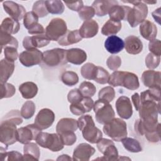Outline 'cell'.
<instances>
[{"instance_id":"1","label":"cell","mask_w":161,"mask_h":161,"mask_svg":"<svg viewBox=\"0 0 161 161\" xmlns=\"http://www.w3.org/2000/svg\"><path fill=\"white\" fill-rule=\"evenodd\" d=\"M78 128L83 138L91 143H96L103 138L102 131L96 127L92 117L89 114L81 116L77 120Z\"/></svg>"},{"instance_id":"2","label":"cell","mask_w":161,"mask_h":161,"mask_svg":"<svg viewBox=\"0 0 161 161\" xmlns=\"http://www.w3.org/2000/svg\"><path fill=\"white\" fill-rule=\"evenodd\" d=\"M135 132L152 143H158L160 140V124L154 121H143L140 118L135 122Z\"/></svg>"},{"instance_id":"3","label":"cell","mask_w":161,"mask_h":161,"mask_svg":"<svg viewBox=\"0 0 161 161\" xmlns=\"http://www.w3.org/2000/svg\"><path fill=\"white\" fill-rule=\"evenodd\" d=\"M108 83L113 87L123 86L129 90H136L140 86L137 75L132 72L125 71L113 72L109 75Z\"/></svg>"},{"instance_id":"4","label":"cell","mask_w":161,"mask_h":161,"mask_svg":"<svg viewBox=\"0 0 161 161\" xmlns=\"http://www.w3.org/2000/svg\"><path fill=\"white\" fill-rule=\"evenodd\" d=\"M103 131L114 141L120 142L127 136L126 123L120 118H114L111 121L104 125Z\"/></svg>"},{"instance_id":"5","label":"cell","mask_w":161,"mask_h":161,"mask_svg":"<svg viewBox=\"0 0 161 161\" xmlns=\"http://www.w3.org/2000/svg\"><path fill=\"white\" fill-rule=\"evenodd\" d=\"M123 2L133 4V7L130 11L126 19L131 27H136L145 20L148 14V7L146 4L141 1H123Z\"/></svg>"},{"instance_id":"6","label":"cell","mask_w":161,"mask_h":161,"mask_svg":"<svg viewBox=\"0 0 161 161\" xmlns=\"http://www.w3.org/2000/svg\"><path fill=\"white\" fill-rule=\"evenodd\" d=\"M96 121L102 125H105L114 118V111L112 106L107 101L98 99L93 105Z\"/></svg>"},{"instance_id":"7","label":"cell","mask_w":161,"mask_h":161,"mask_svg":"<svg viewBox=\"0 0 161 161\" xmlns=\"http://www.w3.org/2000/svg\"><path fill=\"white\" fill-rule=\"evenodd\" d=\"M36 143L42 148L52 152H58L64 148V144L58 133L40 132L35 140Z\"/></svg>"},{"instance_id":"8","label":"cell","mask_w":161,"mask_h":161,"mask_svg":"<svg viewBox=\"0 0 161 161\" xmlns=\"http://www.w3.org/2000/svg\"><path fill=\"white\" fill-rule=\"evenodd\" d=\"M43 63L49 67H57L67 64L66 50L56 48L43 53Z\"/></svg>"},{"instance_id":"9","label":"cell","mask_w":161,"mask_h":161,"mask_svg":"<svg viewBox=\"0 0 161 161\" xmlns=\"http://www.w3.org/2000/svg\"><path fill=\"white\" fill-rule=\"evenodd\" d=\"M160 102L147 100L140 101L138 109L140 118L144 121H158V114L160 113Z\"/></svg>"},{"instance_id":"10","label":"cell","mask_w":161,"mask_h":161,"mask_svg":"<svg viewBox=\"0 0 161 161\" xmlns=\"http://www.w3.org/2000/svg\"><path fill=\"white\" fill-rule=\"evenodd\" d=\"M65 21L60 18H53L45 28V35L52 41H58L67 31Z\"/></svg>"},{"instance_id":"11","label":"cell","mask_w":161,"mask_h":161,"mask_svg":"<svg viewBox=\"0 0 161 161\" xmlns=\"http://www.w3.org/2000/svg\"><path fill=\"white\" fill-rule=\"evenodd\" d=\"M0 141L6 147L14 144L17 140L16 125L7 121H1Z\"/></svg>"},{"instance_id":"12","label":"cell","mask_w":161,"mask_h":161,"mask_svg":"<svg viewBox=\"0 0 161 161\" xmlns=\"http://www.w3.org/2000/svg\"><path fill=\"white\" fill-rule=\"evenodd\" d=\"M96 143L97 149L104 155L101 158H96V160L100 159L108 161L118 160V152L112 140L102 138Z\"/></svg>"},{"instance_id":"13","label":"cell","mask_w":161,"mask_h":161,"mask_svg":"<svg viewBox=\"0 0 161 161\" xmlns=\"http://www.w3.org/2000/svg\"><path fill=\"white\" fill-rule=\"evenodd\" d=\"M19 60L25 67H32L42 62L43 53L37 48L26 50L19 55Z\"/></svg>"},{"instance_id":"14","label":"cell","mask_w":161,"mask_h":161,"mask_svg":"<svg viewBox=\"0 0 161 161\" xmlns=\"http://www.w3.org/2000/svg\"><path fill=\"white\" fill-rule=\"evenodd\" d=\"M40 132L41 130L35 124L28 125L17 129V140L20 143L26 144L35 140Z\"/></svg>"},{"instance_id":"15","label":"cell","mask_w":161,"mask_h":161,"mask_svg":"<svg viewBox=\"0 0 161 161\" xmlns=\"http://www.w3.org/2000/svg\"><path fill=\"white\" fill-rule=\"evenodd\" d=\"M55 120V114L48 108L42 109L35 119V123L41 130L51 126Z\"/></svg>"},{"instance_id":"16","label":"cell","mask_w":161,"mask_h":161,"mask_svg":"<svg viewBox=\"0 0 161 161\" xmlns=\"http://www.w3.org/2000/svg\"><path fill=\"white\" fill-rule=\"evenodd\" d=\"M50 42V40L45 33L36 35L32 36H25L23 40V46L26 50L42 48L47 46Z\"/></svg>"},{"instance_id":"17","label":"cell","mask_w":161,"mask_h":161,"mask_svg":"<svg viewBox=\"0 0 161 161\" xmlns=\"http://www.w3.org/2000/svg\"><path fill=\"white\" fill-rule=\"evenodd\" d=\"M3 8L11 18L19 21L24 18L26 14L25 8L21 4H19L12 1H6L3 3Z\"/></svg>"},{"instance_id":"18","label":"cell","mask_w":161,"mask_h":161,"mask_svg":"<svg viewBox=\"0 0 161 161\" xmlns=\"http://www.w3.org/2000/svg\"><path fill=\"white\" fill-rule=\"evenodd\" d=\"M115 106L118 114L123 119H129L133 114V108L129 97L122 96L116 101Z\"/></svg>"},{"instance_id":"19","label":"cell","mask_w":161,"mask_h":161,"mask_svg":"<svg viewBox=\"0 0 161 161\" xmlns=\"http://www.w3.org/2000/svg\"><path fill=\"white\" fill-rule=\"evenodd\" d=\"M96 150L91 145L86 143H82L78 145L74 150L73 160L88 161L94 155Z\"/></svg>"},{"instance_id":"20","label":"cell","mask_w":161,"mask_h":161,"mask_svg":"<svg viewBox=\"0 0 161 161\" xmlns=\"http://www.w3.org/2000/svg\"><path fill=\"white\" fill-rule=\"evenodd\" d=\"M93 105L94 101L91 97H83L79 102L71 104L69 109L72 114L76 116H81L86 113L91 111L93 108Z\"/></svg>"},{"instance_id":"21","label":"cell","mask_w":161,"mask_h":161,"mask_svg":"<svg viewBox=\"0 0 161 161\" xmlns=\"http://www.w3.org/2000/svg\"><path fill=\"white\" fill-rule=\"evenodd\" d=\"M160 72L153 70H145L142 75V81L145 86L149 88L160 87Z\"/></svg>"},{"instance_id":"22","label":"cell","mask_w":161,"mask_h":161,"mask_svg":"<svg viewBox=\"0 0 161 161\" xmlns=\"http://www.w3.org/2000/svg\"><path fill=\"white\" fill-rule=\"evenodd\" d=\"M99 30V25L94 19L84 21L79 31L82 38H90L96 36Z\"/></svg>"},{"instance_id":"23","label":"cell","mask_w":161,"mask_h":161,"mask_svg":"<svg viewBox=\"0 0 161 161\" xmlns=\"http://www.w3.org/2000/svg\"><path fill=\"white\" fill-rule=\"evenodd\" d=\"M124 44L126 51L130 54L136 55L143 50L142 42L135 35H130L125 38Z\"/></svg>"},{"instance_id":"24","label":"cell","mask_w":161,"mask_h":161,"mask_svg":"<svg viewBox=\"0 0 161 161\" xmlns=\"http://www.w3.org/2000/svg\"><path fill=\"white\" fill-rule=\"evenodd\" d=\"M66 58L68 62L74 65H80L87 59V54L84 50L79 48L66 50Z\"/></svg>"},{"instance_id":"25","label":"cell","mask_w":161,"mask_h":161,"mask_svg":"<svg viewBox=\"0 0 161 161\" xmlns=\"http://www.w3.org/2000/svg\"><path fill=\"white\" fill-rule=\"evenodd\" d=\"M104 47L110 53H118L124 48V41L116 35L109 36L104 42Z\"/></svg>"},{"instance_id":"26","label":"cell","mask_w":161,"mask_h":161,"mask_svg":"<svg viewBox=\"0 0 161 161\" xmlns=\"http://www.w3.org/2000/svg\"><path fill=\"white\" fill-rule=\"evenodd\" d=\"M139 30L142 36L147 40L151 41L154 40L157 36V26L149 20L145 19L140 23Z\"/></svg>"},{"instance_id":"27","label":"cell","mask_w":161,"mask_h":161,"mask_svg":"<svg viewBox=\"0 0 161 161\" xmlns=\"http://www.w3.org/2000/svg\"><path fill=\"white\" fill-rule=\"evenodd\" d=\"M118 4L117 1L109 0V1H94L92 4V7L94 8L95 14L97 16H104L109 13L111 8Z\"/></svg>"},{"instance_id":"28","label":"cell","mask_w":161,"mask_h":161,"mask_svg":"<svg viewBox=\"0 0 161 161\" xmlns=\"http://www.w3.org/2000/svg\"><path fill=\"white\" fill-rule=\"evenodd\" d=\"M131 9V8L127 6L115 5L111 8L108 13L109 18L111 20L118 22H120L121 20L126 21Z\"/></svg>"},{"instance_id":"29","label":"cell","mask_w":161,"mask_h":161,"mask_svg":"<svg viewBox=\"0 0 161 161\" xmlns=\"http://www.w3.org/2000/svg\"><path fill=\"white\" fill-rule=\"evenodd\" d=\"M78 128L77 121L73 118H64L60 119L57 124L56 131L60 134L66 131H75Z\"/></svg>"},{"instance_id":"30","label":"cell","mask_w":161,"mask_h":161,"mask_svg":"<svg viewBox=\"0 0 161 161\" xmlns=\"http://www.w3.org/2000/svg\"><path fill=\"white\" fill-rule=\"evenodd\" d=\"M14 70V62L6 58L2 59L0 62V80L1 83H5L12 75Z\"/></svg>"},{"instance_id":"31","label":"cell","mask_w":161,"mask_h":161,"mask_svg":"<svg viewBox=\"0 0 161 161\" xmlns=\"http://www.w3.org/2000/svg\"><path fill=\"white\" fill-rule=\"evenodd\" d=\"M24 155L23 160H38L40 152L36 143L30 142L25 144L23 147Z\"/></svg>"},{"instance_id":"32","label":"cell","mask_w":161,"mask_h":161,"mask_svg":"<svg viewBox=\"0 0 161 161\" xmlns=\"http://www.w3.org/2000/svg\"><path fill=\"white\" fill-rule=\"evenodd\" d=\"M82 39V38L80 36L78 30H74L72 31L67 30L66 33L57 42L58 43L62 46H68L77 43L81 41Z\"/></svg>"},{"instance_id":"33","label":"cell","mask_w":161,"mask_h":161,"mask_svg":"<svg viewBox=\"0 0 161 161\" xmlns=\"http://www.w3.org/2000/svg\"><path fill=\"white\" fill-rule=\"evenodd\" d=\"M38 87L33 82H25L19 86V91L22 97L26 99L33 98L38 92Z\"/></svg>"},{"instance_id":"34","label":"cell","mask_w":161,"mask_h":161,"mask_svg":"<svg viewBox=\"0 0 161 161\" xmlns=\"http://www.w3.org/2000/svg\"><path fill=\"white\" fill-rule=\"evenodd\" d=\"M20 25L11 18H4L1 24V31L8 34H16L19 30Z\"/></svg>"},{"instance_id":"35","label":"cell","mask_w":161,"mask_h":161,"mask_svg":"<svg viewBox=\"0 0 161 161\" xmlns=\"http://www.w3.org/2000/svg\"><path fill=\"white\" fill-rule=\"evenodd\" d=\"M121 28V23L111 19L108 20L101 28V33L106 36H112L118 33Z\"/></svg>"},{"instance_id":"36","label":"cell","mask_w":161,"mask_h":161,"mask_svg":"<svg viewBox=\"0 0 161 161\" xmlns=\"http://www.w3.org/2000/svg\"><path fill=\"white\" fill-rule=\"evenodd\" d=\"M140 101L150 100L157 103L160 101V87L150 88L143 92H142L140 96Z\"/></svg>"},{"instance_id":"37","label":"cell","mask_w":161,"mask_h":161,"mask_svg":"<svg viewBox=\"0 0 161 161\" xmlns=\"http://www.w3.org/2000/svg\"><path fill=\"white\" fill-rule=\"evenodd\" d=\"M124 148L130 152L138 153L142 151V147L140 142L133 138L125 137L121 140Z\"/></svg>"},{"instance_id":"38","label":"cell","mask_w":161,"mask_h":161,"mask_svg":"<svg viewBox=\"0 0 161 161\" xmlns=\"http://www.w3.org/2000/svg\"><path fill=\"white\" fill-rule=\"evenodd\" d=\"M0 45H1V52L3 49L7 47H14L17 48L18 47V42L16 38H15L14 36L1 31Z\"/></svg>"},{"instance_id":"39","label":"cell","mask_w":161,"mask_h":161,"mask_svg":"<svg viewBox=\"0 0 161 161\" xmlns=\"http://www.w3.org/2000/svg\"><path fill=\"white\" fill-rule=\"evenodd\" d=\"M48 13L53 14H60L64 11V5L61 1H45Z\"/></svg>"},{"instance_id":"40","label":"cell","mask_w":161,"mask_h":161,"mask_svg":"<svg viewBox=\"0 0 161 161\" xmlns=\"http://www.w3.org/2000/svg\"><path fill=\"white\" fill-rule=\"evenodd\" d=\"M109 75V72L103 67L96 66L92 80L99 84H105L108 82Z\"/></svg>"},{"instance_id":"41","label":"cell","mask_w":161,"mask_h":161,"mask_svg":"<svg viewBox=\"0 0 161 161\" xmlns=\"http://www.w3.org/2000/svg\"><path fill=\"white\" fill-rule=\"evenodd\" d=\"M62 82L68 86H73L79 82V77L75 72L65 71L61 75Z\"/></svg>"},{"instance_id":"42","label":"cell","mask_w":161,"mask_h":161,"mask_svg":"<svg viewBox=\"0 0 161 161\" xmlns=\"http://www.w3.org/2000/svg\"><path fill=\"white\" fill-rule=\"evenodd\" d=\"M21 112L19 110H11L6 113L1 119L2 121H7L11 122L16 125H19L23 123Z\"/></svg>"},{"instance_id":"43","label":"cell","mask_w":161,"mask_h":161,"mask_svg":"<svg viewBox=\"0 0 161 161\" xmlns=\"http://www.w3.org/2000/svg\"><path fill=\"white\" fill-rule=\"evenodd\" d=\"M79 89L83 97H88L93 96L96 91V86L92 83L88 81L82 82L79 86Z\"/></svg>"},{"instance_id":"44","label":"cell","mask_w":161,"mask_h":161,"mask_svg":"<svg viewBox=\"0 0 161 161\" xmlns=\"http://www.w3.org/2000/svg\"><path fill=\"white\" fill-rule=\"evenodd\" d=\"M36 106L35 103L31 101H26L21 108V114L25 119L31 118L35 114Z\"/></svg>"},{"instance_id":"45","label":"cell","mask_w":161,"mask_h":161,"mask_svg":"<svg viewBox=\"0 0 161 161\" xmlns=\"http://www.w3.org/2000/svg\"><path fill=\"white\" fill-rule=\"evenodd\" d=\"M115 97L114 89L111 86H107L102 88L98 94L99 99H101L108 103L111 102Z\"/></svg>"},{"instance_id":"46","label":"cell","mask_w":161,"mask_h":161,"mask_svg":"<svg viewBox=\"0 0 161 161\" xmlns=\"http://www.w3.org/2000/svg\"><path fill=\"white\" fill-rule=\"evenodd\" d=\"M1 157L2 160H23V155H21V153L12 150L10 152H6V148H3V147H1Z\"/></svg>"},{"instance_id":"47","label":"cell","mask_w":161,"mask_h":161,"mask_svg":"<svg viewBox=\"0 0 161 161\" xmlns=\"http://www.w3.org/2000/svg\"><path fill=\"white\" fill-rule=\"evenodd\" d=\"M32 11L34 12L38 18H43L46 16L49 13L48 11L45 1H37L33 6Z\"/></svg>"},{"instance_id":"48","label":"cell","mask_w":161,"mask_h":161,"mask_svg":"<svg viewBox=\"0 0 161 161\" xmlns=\"http://www.w3.org/2000/svg\"><path fill=\"white\" fill-rule=\"evenodd\" d=\"M96 66L92 63L87 62L84 64L80 69L82 76L86 79L92 80Z\"/></svg>"},{"instance_id":"49","label":"cell","mask_w":161,"mask_h":161,"mask_svg":"<svg viewBox=\"0 0 161 161\" xmlns=\"http://www.w3.org/2000/svg\"><path fill=\"white\" fill-rule=\"evenodd\" d=\"M16 92L14 86L10 83H1V99L12 97Z\"/></svg>"},{"instance_id":"50","label":"cell","mask_w":161,"mask_h":161,"mask_svg":"<svg viewBox=\"0 0 161 161\" xmlns=\"http://www.w3.org/2000/svg\"><path fill=\"white\" fill-rule=\"evenodd\" d=\"M38 23V17L34 12L29 11L26 13L23 18V25L26 29L29 30Z\"/></svg>"},{"instance_id":"51","label":"cell","mask_w":161,"mask_h":161,"mask_svg":"<svg viewBox=\"0 0 161 161\" xmlns=\"http://www.w3.org/2000/svg\"><path fill=\"white\" fill-rule=\"evenodd\" d=\"M64 145H72L77 140V136L74 131H66L58 134Z\"/></svg>"},{"instance_id":"52","label":"cell","mask_w":161,"mask_h":161,"mask_svg":"<svg viewBox=\"0 0 161 161\" xmlns=\"http://www.w3.org/2000/svg\"><path fill=\"white\" fill-rule=\"evenodd\" d=\"M79 18L84 20L87 21L91 19L95 15V11L94 8L92 6H83L79 11H78Z\"/></svg>"},{"instance_id":"53","label":"cell","mask_w":161,"mask_h":161,"mask_svg":"<svg viewBox=\"0 0 161 161\" xmlns=\"http://www.w3.org/2000/svg\"><path fill=\"white\" fill-rule=\"evenodd\" d=\"M160 62V57L149 53L145 58V64L147 68L150 69H154L157 68Z\"/></svg>"},{"instance_id":"54","label":"cell","mask_w":161,"mask_h":161,"mask_svg":"<svg viewBox=\"0 0 161 161\" xmlns=\"http://www.w3.org/2000/svg\"><path fill=\"white\" fill-rule=\"evenodd\" d=\"M106 65L109 69L116 71L121 65V59L119 56L111 55L106 60Z\"/></svg>"},{"instance_id":"55","label":"cell","mask_w":161,"mask_h":161,"mask_svg":"<svg viewBox=\"0 0 161 161\" xmlns=\"http://www.w3.org/2000/svg\"><path fill=\"white\" fill-rule=\"evenodd\" d=\"M83 98V96L79 89H72L67 95V100L70 104L77 103Z\"/></svg>"},{"instance_id":"56","label":"cell","mask_w":161,"mask_h":161,"mask_svg":"<svg viewBox=\"0 0 161 161\" xmlns=\"http://www.w3.org/2000/svg\"><path fill=\"white\" fill-rule=\"evenodd\" d=\"M4 54L5 58L11 62H14L19 56L17 48L11 47H5L4 48Z\"/></svg>"},{"instance_id":"57","label":"cell","mask_w":161,"mask_h":161,"mask_svg":"<svg viewBox=\"0 0 161 161\" xmlns=\"http://www.w3.org/2000/svg\"><path fill=\"white\" fill-rule=\"evenodd\" d=\"M160 40L158 39H154L150 41L148 43V49L150 53L160 57L161 50H160Z\"/></svg>"},{"instance_id":"58","label":"cell","mask_w":161,"mask_h":161,"mask_svg":"<svg viewBox=\"0 0 161 161\" xmlns=\"http://www.w3.org/2000/svg\"><path fill=\"white\" fill-rule=\"evenodd\" d=\"M28 33L30 35H40L45 33V30L43 27V26L40 23H36L32 27H31L28 31Z\"/></svg>"},{"instance_id":"59","label":"cell","mask_w":161,"mask_h":161,"mask_svg":"<svg viewBox=\"0 0 161 161\" xmlns=\"http://www.w3.org/2000/svg\"><path fill=\"white\" fill-rule=\"evenodd\" d=\"M65 4L68 8L74 11H79L84 6L83 2L82 1L75 2H65Z\"/></svg>"},{"instance_id":"60","label":"cell","mask_w":161,"mask_h":161,"mask_svg":"<svg viewBox=\"0 0 161 161\" xmlns=\"http://www.w3.org/2000/svg\"><path fill=\"white\" fill-rule=\"evenodd\" d=\"M131 100L136 110L138 111L140 106V95L138 94V93L136 92L133 94L131 96Z\"/></svg>"},{"instance_id":"61","label":"cell","mask_w":161,"mask_h":161,"mask_svg":"<svg viewBox=\"0 0 161 161\" xmlns=\"http://www.w3.org/2000/svg\"><path fill=\"white\" fill-rule=\"evenodd\" d=\"M153 18H154L155 21H157L159 25L160 24V8H158V9H155L153 12L152 13Z\"/></svg>"},{"instance_id":"62","label":"cell","mask_w":161,"mask_h":161,"mask_svg":"<svg viewBox=\"0 0 161 161\" xmlns=\"http://www.w3.org/2000/svg\"><path fill=\"white\" fill-rule=\"evenodd\" d=\"M72 160L68 155H60L57 158V160Z\"/></svg>"},{"instance_id":"63","label":"cell","mask_w":161,"mask_h":161,"mask_svg":"<svg viewBox=\"0 0 161 161\" xmlns=\"http://www.w3.org/2000/svg\"><path fill=\"white\" fill-rule=\"evenodd\" d=\"M144 3H147V4H155L157 3V1H142Z\"/></svg>"}]
</instances>
